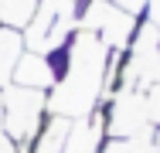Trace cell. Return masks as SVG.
<instances>
[{"label": "cell", "instance_id": "5", "mask_svg": "<svg viewBox=\"0 0 160 153\" xmlns=\"http://www.w3.org/2000/svg\"><path fill=\"white\" fill-rule=\"evenodd\" d=\"M21 55H24V31H14V27L0 24V89L10 85Z\"/></svg>", "mask_w": 160, "mask_h": 153}, {"label": "cell", "instance_id": "3", "mask_svg": "<svg viewBox=\"0 0 160 153\" xmlns=\"http://www.w3.org/2000/svg\"><path fill=\"white\" fill-rule=\"evenodd\" d=\"M0 99H3V136L21 153L34 140L41 119L48 116V92L24 89L10 82L7 89H0Z\"/></svg>", "mask_w": 160, "mask_h": 153}, {"label": "cell", "instance_id": "6", "mask_svg": "<svg viewBox=\"0 0 160 153\" xmlns=\"http://www.w3.org/2000/svg\"><path fill=\"white\" fill-rule=\"evenodd\" d=\"M143 17L160 31V0H147V10H143Z\"/></svg>", "mask_w": 160, "mask_h": 153}, {"label": "cell", "instance_id": "4", "mask_svg": "<svg viewBox=\"0 0 160 153\" xmlns=\"http://www.w3.org/2000/svg\"><path fill=\"white\" fill-rule=\"evenodd\" d=\"M10 82H14V85H24V89L51 92V85H55V68H51L48 55H38V51H28V48H24V55L17 61Z\"/></svg>", "mask_w": 160, "mask_h": 153}, {"label": "cell", "instance_id": "1", "mask_svg": "<svg viewBox=\"0 0 160 153\" xmlns=\"http://www.w3.org/2000/svg\"><path fill=\"white\" fill-rule=\"evenodd\" d=\"M116 51H109L96 34L75 31L48 61L55 68V85L48 92V109L65 119H82L106 106V82Z\"/></svg>", "mask_w": 160, "mask_h": 153}, {"label": "cell", "instance_id": "7", "mask_svg": "<svg viewBox=\"0 0 160 153\" xmlns=\"http://www.w3.org/2000/svg\"><path fill=\"white\" fill-rule=\"evenodd\" d=\"M0 133H3V99H0Z\"/></svg>", "mask_w": 160, "mask_h": 153}, {"label": "cell", "instance_id": "8", "mask_svg": "<svg viewBox=\"0 0 160 153\" xmlns=\"http://www.w3.org/2000/svg\"><path fill=\"white\" fill-rule=\"evenodd\" d=\"M0 7H3V0H0Z\"/></svg>", "mask_w": 160, "mask_h": 153}, {"label": "cell", "instance_id": "2", "mask_svg": "<svg viewBox=\"0 0 160 153\" xmlns=\"http://www.w3.org/2000/svg\"><path fill=\"white\" fill-rule=\"evenodd\" d=\"M75 31H78V0H38L31 24L24 27V48L51 55Z\"/></svg>", "mask_w": 160, "mask_h": 153}]
</instances>
